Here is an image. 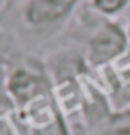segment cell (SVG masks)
Masks as SVG:
<instances>
[{
	"label": "cell",
	"instance_id": "obj_1",
	"mask_svg": "<svg viewBox=\"0 0 130 135\" xmlns=\"http://www.w3.org/2000/svg\"><path fill=\"white\" fill-rule=\"evenodd\" d=\"M75 23L73 41L82 48L93 71H102L116 64L130 52L128 28L116 18H107L87 4H82L75 14Z\"/></svg>",
	"mask_w": 130,
	"mask_h": 135
},
{
	"label": "cell",
	"instance_id": "obj_2",
	"mask_svg": "<svg viewBox=\"0 0 130 135\" xmlns=\"http://www.w3.org/2000/svg\"><path fill=\"white\" fill-rule=\"evenodd\" d=\"M54 93V80L47 62L36 55L4 59V101L14 108L27 107L30 101Z\"/></svg>",
	"mask_w": 130,
	"mask_h": 135
},
{
	"label": "cell",
	"instance_id": "obj_3",
	"mask_svg": "<svg viewBox=\"0 0 130 135\" xmlns=\"http://www.w3.org/2000/svg\"><path fill=\"white\" fill-rule=\"evenodd\" d=\"M80 6L77 0H20L16 16L29 36L50 39L71 23Z\"/></svg>",
	"mask_w": 130,
	"mask_h": 135
},
{
	"label": "cell",
	"instance_id": "obj_4",
	"mask_svg": "<svg viewBox=\"0 0 130 135\" xmlns=\"http://www.w3.org/2000/svg\"><path fill=\"white\" fill-rule=\"evenodd\" d=\"M96 135H130V105L114 108Z\"/></svg>",
	"mask_w": 130,
	"mask_h": 135
},
{
	"label": "cell",
	"instance_id": "obj_5",
	"mask_svg": "<svg viewBox=\"0 0 130 135\" xmlns=\"http://www.w3.org/2000/svg\"><path fill=\"white\" fill-rule=\"evenodd\" d=\"M96 13L107 18H119L130 11V0H91L87 4Z\"/></svg>",
	"mask_w": 130,
	"mask_h": 135
},
{
	"label": "cell",
	"instance_id": "obj_6",
	"mask_svg": "<svg viewBox=\"0 0 130 135\" xmlns=\"http://www.w3.org/2000/svg\"><path fill=\"white\" fill-rule=\"evenodd\" d=\"M69 123H71V135H91L82 119H69Z\"/></svg>",
	"mask_w": 130,
	"mask_h": 135
},
{
	"label": "cell",
	"instance_id": "obj_7",
	"mask_svg": "<svg viewBox=\"0 0 130 135\" xmlns=\"http://www.w3.org/2000/svg\"><path fill=\"white\" fill-rule=\"evenodd\" d=\"M9 2H11V0H4V11H6L7 7H9Z\"/></svg>",
	"mask_w": 130,
	"mask_h": 135
},
{
	"label": "cell",
	"instance_id": "obj_8",
	"mask_svg": "<svg viewBox=\"0 0 130 135\" xmlns=\"http://www.w3.org/2000/svg\"><path fill=\"white\" fill-rule=\"evenodd\" d=\"M127 28H128V36H130V18H127Z\"/></svg>",
	"mask_w": 130,
	"mask_h": 135
},
{
	"label": "cell",
	"instance_id": "obj_9",
	"mask_svg": "<svg viewBox=\"0 0 130 135\" xmlns=\"http://www.w3.org/2000/svg\"><path fill=\"white\" fill-rule=\"evenodd\" d=\"M77 2H80V4H89L91 0H77Z\"/></svg>",
	"mask_w": 130,
	"mask_h": 135
}]
</instances>
